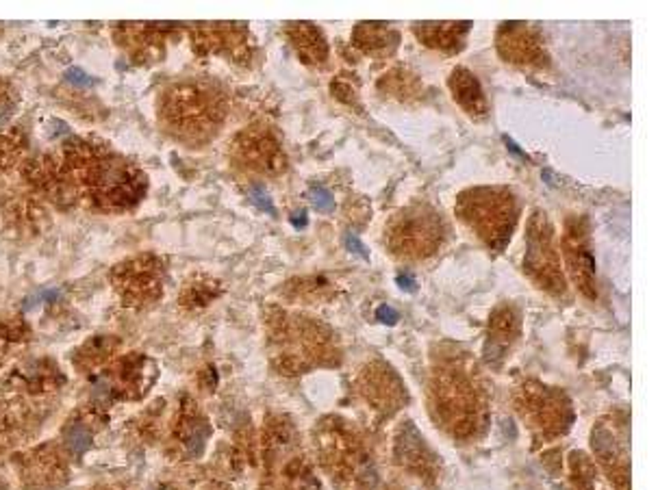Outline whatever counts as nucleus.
Here are the masks:
<instances>
[{"label":"nucleus","mask_w":671,"mask_h":490,"mask_svg":"<svg viewBox=\"0 0 671 490\" xmlns=\"http://www.w3.org/2000/svg\"><path fill=\"white\" fill-rule=\"evenodd\" d=\"M498 50L502 59L517 65H543L547 59L539 33L517 22L498 28Z\"/></svg>","instance_id":"obj_6"},{"label":"nucleus","mask_w":671,"mask_h":490,"mask_svg":"<svg viewBox=\"0 0 671 490\" xmlns=\"http://www.w3.org/2000/svg\"><path fill=\"white\" fill-rule=\"evenodd\" d=\"M471 31V22H443V24H417L413 33L428 48L443 52H458L465 46V35Z\"/></svg>","instance_id":"obj_8"},{"label":"nucleus","mask_w":671,"mask_h":490,"mask_svg":"<svg viewBox=\"0 0 671 490\" xmlns=\"http://www.w3.org/2000/svg\"><path fill=\"white\" fill-rule=\"evenodd\" d=\"M378 89H382L387 96H391L396 100H413L415 96H420L422 83L413 72L405 68H396L391 72H387L385 79H380Z\"/></svg>","instance_id":"obj_12"},{"label":"nucleus","mask_w":671,"mask_h":490,"mask_svg":"<svg viewBox=\"0 0 671 490\" xmlns=\"http://www.w3.org/2000/svg\"><path fill=\"white\" fill-rule=\"evenodd\" d=\"M565 256L578 289L593 298V252L589 245V226L583 217H570L563 234Z\"/></svg>","instance_id":"obj_5"},{"label":"nucleus","mask_w":671,"mask_h":490,"mask_svg":"<svg viewBox=\"0 0 671 490\" xmlns=\"http://www.w3.org/2000/svg\"><path fill=\"white\" fill-rule=\"evenodd\" d=\"M331 92H333V96L339 102H344V105H348V107H359V94H356L354 85L346 76H337L331 83Z\"/></svg>","instance_id":"obj_15"},{"label":"nucleus","mask_w":671,"mask_h":490,"mask_svg":"<svg viewBox=\"0 0 671 490\" xmlns=\"http://www.w3.org/2000/svg\"><path fill=\"white\" fill-rule=\"evenodd\" d=\"M352 43L365 54H389L400 43V35L393 26L378 24V22H365L356 24L352 33Z\"/></svg>","instance_id":"obj_9"},{"label":"nucleus","mask_w":671,"mask_h":490,"mask_svg":"<svg viewBox=\"0 0 671 490\" xmlns=\"http://www.w3.org/2000/svg\"><path fill=\"white\" fill-rule=\"evenodd\" d=\"M89 442H92V434H89V429L81 423H74L68 427V432H66V445H68V449L74 453V456H83L89 447Z\"/></svg>","instance_id":"obj_14"},{"label":"nucleus","mask_w":671,"mask_h":490,"mask_svg":"<svg viewBox=\"0 0 671 490\" xmlns=\"http://www.w3.org/2000/svg\"><path fill=\"white\" fill-rule=\"evenodd\" d=\"M447 85H450V92H452L454 100L469 115H474V117L487 115V98L483 94V87H480L478 79H476L467 68H456L450 74Z\"/></svg>","instance_id":"obj_10"},{"label":"nucleus","mask_w":671,"mask_h":490,"mask_svg":"<svg viewBox=\"0 0 671 490\" xmlns=\"http://www.w3.org/2000/svg\"><path fill=\"white\" fill-rule=\"evenodd\" d=\"M237 159H240L246 167L255 172H282L287 165V159L278 139L263 128H252L248 132H242L240 139L235 141Z\"/></svg>","instance_id":"obj_4"},{"label":"nucleus","mask_w":671,"mask_h":490,"mask_svg":"<svg viewBox=\"0 0 671 490\" xmlns=\"http://www.w3.org/2000/svg\"><path fill=\"white\" fill-rule=\"evenodd\" d=\"M443 389H439V408L443 410L445 421L450 423L456 432L458 429H465L469 432L474 419H476V406L478 402L474 399V393L469 389V384L465 380H445Z\"/></svg>","instance_id":"obj_7"},{"label":"nucleus","mask_w":671,"mask_h":490,"mask_svg":"<svg viewBox=\"0 0 671 490\" xmlns=\"http://www.w3.org/2000/svg\"><path fill=\"white\" fill-rule=\"evenodd\" d=\"M311 200H313V206L320 209V211H331L333 209V196L324 187H313Z\"/></svg>","instance_id":"obj_16"},{"label":"nucleus","mask_w":671,"mask_h":490,"mask_svg":"<svg viewBox=\"0 0 671 490\" xmlns=\"http://www.w3.org/2000/svg\"><path fill=\"white\" fill-rule=\"evenodd\" d=\"M346 245H348V249L352 252V254L361 256V258H367V252H365L363 243H361L359 239H356L354 234H346Z\"/></svg>","instance_id":"obj_19"},{"label":"nucleus","mask_w":671,"mask_h":490,"mask_svg":"<svg viewBox=\"0 0 671 490\" xmlns=\"http://www.w3.org/2000/svg\"><path fill=\"white\" fill-rule=\"evenodd\" d=\"M378 319L382 321V323H387V325H396V321H398V313H396V310L391 308V306H380L378 308Z\"/></svg>","instance_id":"obj_20"},{"label":"nucleus","mask_w":671,"mask_h":490,"mask_svg":"<svg viewBox=\"0 0 671 490\" xmlns=\"http://www.w3.org/2000/svg\"><path fill=\"white\" fill-rule=\"evenodd\" d=\"M250 198H252V202H255V204L259 206L261 211L270 213V215H274V213H276V209H274V204H272L270 196H267V193H265V191H263L261 187H255V189H252V191H250Z\"/></svg>","instance_id":"obj_17"},{"label":"nucleus","mask_w":671,"mask_h":490,"mask_svg":"<svg viewBox=\"0 0 671 490\" xmlns=\"http://www.w3.org/2000/svg\"><path fill=\"white\" fill-rule=\"evenodd\" d=\"M291 224H293L295 228H304V226H307V215H304V213L291 215Z\"/></svg>","instance_id":"obj_22"},{"label":"nucleus","mask_w":671,"mask_h":490,"mask_svg":"<svg viewBox=\"0 0 671 490\" xmlns=\"http://www.w3.org/2000/svg\"><path fill=\"white\" fill-rule=\"evenodd\" d=\"M443 239V221L435 209L413 204L393 215L387 226V243L396 256L424 258L439 247Z\"/></svg>","instance_id":"obj_2"},{"label":"nucleus","mask_w":671,"mask_h":490,"mask_svg":"<svg viewBox=\"0 0 671 490\" xmlns=\"http://www.w3.org/2000/svg\"><path fill=\"white\" fill-rule=\"evenodd\" d=\"M66 76H68V81L70 83H74V85H79V87H87V85H94L96 81L92 79V76H87V74L81 70V68H70L68 70V74H66Z\"/></svg>","instance_id":"obj_18"},{"label":"nucleus","mask_w":671,"mask_h":490,"mask_svg":"<svg viewBox=\"0 0 671 490\" xmlns=\"http://www.w3.org/2000/svg\"><path fill=\"white\" fill-rule=\"evenodd\" d=\"M526 272L550 291H563V274L558 263V252L554 243V228L543 215V211H534L528 221L526 232Z\"/></svg>","instance_id":"obj_3"},{"label":"nucleus","mask_w":671,"mask_h":490,"mask_svg":"<svg viewBox=\"0 0 671 490\" xmlns=\"http://www.w3.org/2000/svg\"><path fill=\"white\" fill-rule=\"evenodd\" d=\"M456 215L489 247L502 249L517 224V200L506 187H474L458 196Z\"/></svg>","instance_id":"obj_1"},{"label":"nucleus","mask_w":671,"mask_h":490,"mask_svg":"<svg viewBox=\"0 0 671 490\" xmlns=\"http://www.w3.org/2000/svg\"><path fill=\"white\" fill-rule=\"evenodd\" d=\"M287 37L291 39L293 48L300 54L304 63L320 65L328 57V43L324 33L318 26L307 24V22H295L287 26Z\"/></svg>","instance_id":"obj_11"},{"label":"nucleus","mask_w":671,"mask_h":490,"mask_svg":"<svg viewBox=\"0 0 671 490\" xmlns=\"http://www.w3.org/2000/svg\"><path fill=\"white\" fill-rule=\"evenodd\" d=\"M504 139H506V145H509V147H511V150H513L515 154H519V156H521V154H524V152H521V150H519V147H517V145L513 143V139H511V137H504Z\"/></svg>","instance_id":"obj_23"},{"label":"nucleus","mask_w":671,"mask_h":490,"mask_svg":"<svg viewBox=\"0 0 671 490\" xmlns=\"http://www.w3.org/2000/svg\"><path fill=\"white\" fill-rule=\"evenodd\" d=\"M517 336V315L511 313L509 308H500L491 321V345L498 343V349H502L511 338Z\"/></svg>","instance_id":"obj_13"},{"label":"nucleus","mask_w":671,"mask_h":490,"mask_svg":"<svg viewBox=\"0 0 671 490\" xmlns=\"http://www.w3.org/2000/svg\"><path fill=\"white\" fill-rule=\"evenodd\" d=\"M398 287L400 289H405V291H415V285H413V276H409V274H400L398 276Z\"/></svg>","instance_id":"obj_21"}]
</instances>
